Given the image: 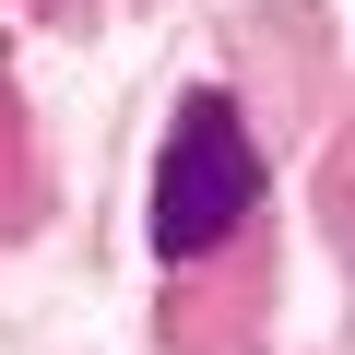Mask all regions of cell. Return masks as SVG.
I'll list each match as a JSON object with an SVG mask.
<instances>
[{
  "instance_id": "1",
  "label": "cell",
  "mask_w": 355,
  "mask_h": 355,
  "mask_svg": "<svg viewBox=\"0 0 355 355\" xmlns=\"http://www.w3.org/2000/svg\"><path fill=\"white\" fill-rule=\"evenodd\" d=\"M249 202H261V154H249L237 107L225 95H178L166 154H154V249L202 261V249H225L249 225Z\"/></svg>"
}]
</instances>
